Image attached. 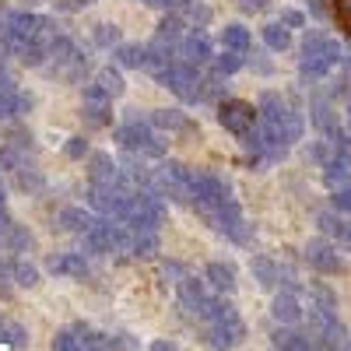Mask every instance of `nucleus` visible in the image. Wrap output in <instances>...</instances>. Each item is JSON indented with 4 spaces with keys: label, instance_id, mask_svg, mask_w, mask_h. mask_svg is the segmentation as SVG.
<instances>
[{
    "label": "nucleus",
    "instance_id": "f704fd0d",
    "mask_svg": "<svg viewBox=\"0 0 351 351\" xmlns=\"http://www.w3.org/2000/svg\"><path fill=\"white\" fill-rule=\"evenodd\" d=\"M67 155H71V158H84V155H88V141H84V137H71V141H67Z\"/></svg>",
    "mask_w": 351,
    "mask_h": 351
},
{
    "label": "nucleus",
    "instance_id": "bb28decb",
    "mask_svg": "<svg viewBox=\"0 0 351 351\" xmlns=\"http://www.w3.org/2000/svg\"><path fill=\"white\" fill-rule=\"evenodd\" d=\"M319 228H324L327 236H337V239L348 236V221H344L337 211H324V215H319Z\"/></svg>",
    "mask_w": 351,
    "mask_h": 351
},
{
    "label": "nucleus",
    "instance_id": "dca6fc26",
    "mask_svg": "<svg viewBox=\"0 0 351 351\" xmlns=\"http://www.w3.org/2000/svg\"><path fill=\"white\" fill-rule=\"evenodd\" d=\"M204 281H208L215 291H221V295H232V291L239 288L236 267H232V263H225V260H211L208 267H204Z\"/></svg>",
    "mask_w": 351,
    "mask_h": 351
},
{
    "label": "nucleus",
    "instance_id": "7c9ffc66",
    "mask_svg": "<svg viewBox=\"0 0 351 351\" xmlns=\"http://www.w3.org/2000/svg\"><path fill=\"white\" fill-rule=\"evenodd\" d=\"M0 341H8L14 351H21V348L28 344L25 330H21V327H14V324H4V327H0Z\"/></svg>",
    "mask_w": 351,
    "mask_h": 351
},
{
    "label": "nucleus",
    "instance_id": "37998d69",
    "mask_svg": "<svg viewBox=\"0 0 351 351\" xmlns=\"http://www.w3.org/2000/svg\"><path fill=\"white\" fill-rule=\"evenodd\" d=\"M0 208H4V190H0Z\"/></svg>",
    "mask_w": 351,
    "mask_h": 351
},
{
    "label": "nucleus",
    "instance_id": "e433bc0d",
    "mask_svg": "<svg viewBox=\"0 0 351 351\" xmlns=\"http://www.w3.org/2000/svg\"><path fill=\"white\" fill-rule=\"evenodd\" d=\"M281 25L285 28H302V14L299 11H281Z\"/></svg>",
    "mask_w": 351,
    "mask_h": 351
},
{
    "label": "nucleus",
    "instance_id": "cd10ccee",
    "mask_svg": "<svg viewBox=\"0 0 351 351\" xmlns=\"http://www.w3.org/2000/svg\"><path fill=\"white\" fill-rule=\"evenodd\" d=\"M92 39H95V46L112 49V46H120V28H116V25H95Z\"/></svg>",
    "mask_w": 351,
    "mask_h": 351
},
{
    "label": "nucleus",
    "instance_id": "b1692460",
    "mask_svg": "<svg viewBox=\"0 0 351 351\" xmlns=\"http://www.w3.org/2000/svg\"><path fill=\"white\" fill-rule=\"evenodd\" d=\"M60 225H64L67 232H77V236H84V232L95 225V218L88 215V211H81V208H64V211H60Z\"/></svg>",
    "mask_w": 351,
    "mask_h": 351
},
{
    "label": "nucleus",
    "instance_id": "ddd939ff",
    "mask_svg": "<svg viewBox=\"0 0 351 351\" xmlns=\"http://www.w3.org/2000/svg\"><path fill=\"white\" fill-rule=\"evenodd\" d=\"M176 60H183L190 67H204L211 60V43L204 32H193V36H183V43L176 46Z\"/></svg>",
    "mask_w": 351,
    "mask_h": 351
},
{
    "label": "nucleus",
    "instance_id": "72a5a7b5",
    "mask_svg": "<svg viewBox=\"0 0 351 351\" xmlns=\"http://www.w3.org/2000/svg\"><path fill=\"white\" fill-rule=\"evenodd\" d=\"M334 211H351V186H341V190H334Z\"/></svg>",
    "mask_w": 351,
    "mask_h": 351
},
{
    "label": "nucleus",
    "instance_id": "20e7f679",
    "mask_svg": "<svg viewBox=\"0 0 351 351\" xmlns=\"http://www.w3.org/2000/svg\"><path fill=\"white\" fill-rule=\"evenodd\" d=\"M306 319V337L313 341V348H319V351H337L351 334H348V327L337 319V313L334 309H316V306H309V316H302Z\"/></svg>",
    "mask_w": 351,
    "mask_h": 351
},
{
    "label": "nucleus",
    "instance_id": "39448f33",
    "mask_svg": "<svg viewBox=\"0 0 351 351\" xmlns=\"http://www.w3.org/2000/svg\"><path fill=\"white\" fill-rule=\"evenodd\" d=\"M256 112H260V123H267V127H274L278 134H285V137H288V144H295V141L302 137V120H299V112L291 109L281 95L263 92V95H260Z\"/></svg>",
    "mask_w": 351,
    "mask_h": 351
},
{
    "label": "nucleus",
    "instance_id": "9d476101",
    "mask_svg": "<svg viewBox=\"0 0 351 351\" xmlns=\"http://www.w3.org/2000/svg\"><path fill=\"white\" fill-rule=\"evenodd\" d=\"M53 351H109V337L88 327H71L53 337Z\"/></svg>",
    "mask_w": 351,
    "mask_h": 351
},
{
    "label": "nucleus",
    "instance_id": "423d86ee",
    "mask_svg": "<svg viewBox=\"0 0 351 351\" xmlns=\"http://www.w3.org/2000/svg\"><path fill=\"white\" fill-rule=\"evenodd\" d=\"M84 243L92 253H123L130 250V228L116 218H102L84 232Z\"/></svg>",
    "mask_w": 351,
    "mask_h": 351
},
{
    "label": "nucleus",
    "instance_id": "6ab92c4d",
    "mask_svg": "<svg viewBox=\"0 0 351 351\" xmlns=\"http://www.w3.org/2000/svg\"><path fill=\"white\" fill-rule=\"evenodd\" d=\"M148 60H152V53H148V46H141V43H120L116 46V64L120 67L148 71Z\"/></svg>",
    "mask_w": 351,
    "mask_h": 351
},
{
    "label": "nucleus",
    "instance_id": "4468645a",
    "mask_svg": "<svg viewBox=\"0 0 351 351\" xmlns=\"http://www.w3.org/2000/svg\"><path fill=\"white\" fill-rule=\"evenodd\" d=\"M271 316L278 319L281 327H295V324H302V302H299V295L291 288H285V291H278L274 295V302H271Z\"/></svg>",
    "mask_w": 351,
    "mask_h": 351
},
{
    "label": "nucleus",
    "instance_id": "2eb2a0df",
    "mask_svg": "<svg viewBox=\"0 0 351 351\" xmlns=\"http://www.w3.org/2000/svg\"><path fill=\"white\" fill-rule=\"evenodd\" d=\"M88 180H92V186H127L123 169L116 165L109 155H92V169H88Z\"/></svg>",
    "mask_w": 351,
    "mask_h": 351
},
{
    "label": "nucleus",
    "instance_id": "f3484780",
    "mask_svg": "<svg viewBox=\"0 0 351 351\" xmlns=\"http://www.w3.org/2000/svg\"><path fill=\"white\" fill-rule=\"evenodd\" d=\"M49 274H56V278H88V260H84V253H56V256H49Z\"/></svg>",
    "mask_w": 351,
    "mask_h": 351
},
{
    "label": "nucleus",
    "instance_id": "f03ea898",
    "mask_svg": "<svg viewBox=\"0 0 351 351\" xmlns=\"http://www.w3.org/2000/svg\"><path fill=\"white\" fill-rule=\"evenodd\" d=\"M344 60V53L341 46L324 36V32H306L302 39V56H299V74L309 77V81H319V77H327L337 64Z\"/></svg>",
    "mask_w": 351,
    "mask_h": 351
},
{
    "label": "nucleus",
    "instance_id": "aec40b11",
    "mask_svg": "<svg viewBox=\"0 0 351 351\" xmlns=\"http://www.w3.org/2000/svg\"><path fill=\"white\" fill-rule=\"evenodd\" d=\"M250 271H253L260 288H278L281 285V263H274L271 256H253Z\"/></svg>",
    "mask_w": 351,
    "mask_h": 351
},
{
    "label": "nucleus",
    "instance_id": "ea45409f",
    "mask_svg": "<svg viewBox=\"0 0 351 351\" xmlns=\"http://www.w3.org/2000/svg\"><path fill=\"white\" fill-rule=\"evenodd\" d=\"M56 8H60V11H77L81 4H77V0H56Z\"/></svg>",
    "mask_w": 351,
    "mask_h": 351
},
{
    "label": "nucleus",
    "instance_id": "2f4dec72",
    "mask_svg": "<svg viewBox=\"0 0 351 351\" xmlns=\"http://www.w3.org/2000/svg\"><path fill=\"white\" fill-rule=\"evenodd\" d=\"M334 18L344 32L351 36V0H334Z\"/></svg>",
    "mask_w": 351,
    "mask_h": 351
},
{
    "label": "nucleus",
    "instance_id": "412c9836",
    "mask_svg": "<svg viewBox=\"0 0 351 351\" xmlns=\"http://www.w3.org/2000/svg\"><path fill=\"white\" fill-rule=\"evenodd\" d=\"M274 348H278V351H316V348H313V341H309L306 334L291 330V327L274 330Z\"/></svg>",
    "mask_w": 351,
    "mask_h": 351
},
{
    "label": "nucleus",
    "instance_id": "4be33fe9",
    "mask_svg": "<svg viewBox=\"0 0 351 351\" xmlns=\"http://www.w3.org/2000/svg\"><path fill=\"white\" fill-rule=\"evenodd\" d=\"M221 46L232 49V53H250V46H253L250 28H243V25H225V28H221Z\"/></svg>",
    "mask_w": 351,
    "mask_h": 351
},
{
    "label": "nucleus",
    "instance_id": "a19ab883",
    "mask_svg": "<svg viewBox=\"0 0 351 351\" xmlns=\"http://www.w3.org/2000/svg\"><path fill=\"white\" fill-rule=\"evenodd\" d=\"M337 351H351V337H348V341H344V344H341Z\"/></svg>",
    "mask_w": 351,
    "mask_h": 351
},
{
    "label": "nucleus",
    "instance_id": "473e14b6",
    "mask_svg": "<svg viewBox=\"0 0 351 351\" xmlns=\"http://www.w3.org/2000/svg\"><path fill=\"white\" fill-rule=\"evenodd\" d=\"M186 18H190V21H197V28H200V25H208V21H211V11L204 8L200 0H193V4L186 8Z\"/></svg>",
    "mask_w": 351,
    "mask_h": 351
},
{
    "label": "nucleus",
    "instance_id": "79ce46f5",
    "mask_svg": "<svg viewBox=\"0 0 351 351\" xmlns=\"http://www.w3.org/2000/svg\"><path fill=\"white\" fill-rule=\"evenodd\" d=\"M77 4H81V8H84V4H95V0H77Z\"/></svg>",
    "mask_w": 351,
    "mask_h": 351
},
{
    "label": "nucleus",
    "instance_id": "1a4fd4ad",
    "mask_svg": "<svg viewBox=\"0 0 351 351\" xmlns=\"http://www.w3.org/2000/svg\"><path fill=\"white\" fill-rule=\"evenodd\" d=\"M176 295H180V306L190 313V316H204L208 313V302H211V295H208V281L204 278H193L190 271L176 281Z\"/></svg>",
    "mask_w": 351,
    "mask_h": 351
},
{
    "label": "nucleus",
    "instance_id": "c9c22d12",
    "mask_svg": "<svg viewBox=\"0 0 351 351\" xmlns=\"http://www.w3.org/2000/svg\"><path fill=\"white\" fill-rule=\"evenodd\" d=\"M239 8H243L246 14H260V11L271 8V0H239Z\"/></svg>",
    "mask_w": 351,
    "mask_h": 351
},
{
    "label": "nucleus",
    "instance_id": "4c0bfd02",
    "mask_svg": "<svg viewBox=\"0 0 351 351\" xmlns=\"http://www.w3.org/2000/svg\"><path fill=\"white\" fill-rule=\"evenodd\" d=\"M306 8H309V14H316V18H327V0H306Z\"/></svg>",
    "mask_w": 351,
    "mask_h": 351
},
{
    "label": "nucleus",
    "instance_id": "7ed1b4c3",
    "mask_svg": "<svg viewBox=\"0 0 351 351\" xmlns=\"http://www.w3.org/2000/svg\"><path fill=\"white\" fill-rule=\"evenodd\" d=\"M116 141H120L127 152L148 155V158H162V155H165V144L158 141L155 127L148 123V116H137V109H130L127 123L116 127Z\"/></svg>",
    "mask_w": 351,
    "mask_h": 351
},
{
    "label": "nucleus",
    "instance_id": "a211bd4d",
    "mask_svg": "<svg viewBox=\"0 0 351 351\" xmlns=\"http://www.w3.org/2000/svg\"><path fill=\"white\" fill-rule=\"evenodd\" d=\"M148 123L158 127V130H169V134H193L190 116L180 112V109H155V112L148 116Z\"/></svg>",
    "mask_w": 351,
    "mask_h": 351
},
{
    "label": "nucleus",
    "instance_id": "6e6552de",
    "mask_svg": "<svg viewBox=\"0 0 351 351\" xmlns=\"http://www.w3.org/2000/svg\"><path fill=\"white\" fill-rule=\"evenodd\" d=\"M49 56H53L49 74H56V77H71V81H77V77L84 74V67H88V60L81 56V49H77L67 36H60V39L53 43Z\"/></svg>",
    "mask_w": 351,
    "mask_h": 351
},
{
    "label": "nucleus",
    "instance_id": "5701e85b",
    "mask_svg": "<svg viewBox=\"0 0 351 351\" xmlns=\"http://www.w3.org/2000/svg\"><path fill=\"white\" fill-rule=\"evenodd\" d=\"M263 43H267V49H274V53H285L291 46V28H285L281 21L263 25Z\"/></svg>",
    "mask_w": 351,
    "mask_h": 351
},
{
    "label": "nucleus",
    "instance_id": "0eeeda50",
    "mask_svg": "<svg viewBox=\"0 0 351 351\" xmlns=\"http://www.w3.org/2000/svg\"><path fill=\"white\" fill-rule=\"evenodd\" d=\"M256 120H260V112H256L250 102H243V99H225V102L218 106V123H221L228 134H236V137H246V134L256 127Z\"/></svg>",
    "mask_w": 351,
    "mask_h": 351
},
{
    "label": "nucleus",
    "instance_id": "a878e982",
    "mask_svg": "<svg viewBox=\"0 0 351 351\" xmlns=\"http://www.w3.org/2000/svg\"><path fill=\"white\" fill-rule=\"evenodd\" d=\"M130 253L134 256H155L158 253V232H130Z\"/></svg>",
    "mask_w": 351,
    "mask_h": 351
},
{
    "label": "nucleus",
    "instance_id": "9b49d317",
    "mask_svg": "<svg viewBox=\"0 0 351 351\" xmlns=\"http://www.w3.org/2000/svg\"><path fill=\"white\" fill-rule=\"evenodd\" d=\"M306 263H309L313 271H319V274H341L344 271V260H341L337 246L327 243V239L306 243Z\"/></svg>",
    "mask_w": 351,
    "mask_h": 351
},
{
    "label": "nucleus",
    "instance_id": "f8f14e48",
    "mask_svg": "<svg viewBox=\"0 0 351 351\" xmlns=\"http://www.w3.org/2000/svg\"><path fill=\"white\" fill-rule=\"evenodd\" d=\"M84 120L92 127H109L112 123V99L102 92L99 81L84 84Z\"/></svg>",
    "mask_w": 351,
    "mask_h": 351
},
{
    "label": "nucleus",
    "instance_id": "c756f323",
    "mask_svg": "<svg viewBox=\"0 0 351 351\" xmlns=\"http://www.w3.org/2000/svg\"><path fill=\"white\" fill-rule=\"evenodd\" d=\"M215 67H218V74L221 77H228V74H236L239 67H243V53H232V49H225L218 60H215Z\"/></svg>",
    "mask_w": 351,
    "mask_h": 351
},
{
    "label": "nucleus",
    "instance_id": "f257e3e1",
    "mask_svg": "<svg viewBox=\"0 0 351 351\" xmlns=\"http://www.w3.org/2000/svg\"><path fill=\"white\" fill-rule=\"evenodd\" d=\"M200 319H204V327H208V344L218 348V351H232L236 344H243V337H246V324H243L239 309L232 306L225 295H218V299L211 295L208 313H204Z\"/></svg>",
    "mask_w": 351,
    "mask_h": 351
},
{
    "label": "nucleus",
    "instance_id": "c03bdc74",
    "mask_svg": "<svg viewBox=\"0 0 351 351\" xmlns=\"http://www.w3.org/2000/svg\"><path fill=\"white\" fill-rule=\"evenodd\" d=\"M0 327H4V319H0Z\"/></svg>",
    "mask_w": 351,
    "mask_h": 351
},
{
    "label": "nucleus",
    "instance_id": "393cba45",
    "mask_svg": "<svg viewBox=\"0 0 351 351\" xmlns=\"http://www.w3.org/2000/svg\"><path fill=\"white\" fill-rule=\"evenodd\" d=\"M95 81L102 84V92H106L109 99H120V95L127 92V84H123V74H120V71H112V67H102V71L95 74Z\"/></svg>",
    "mask_w": 351,
    "mask_h": 351
},
{
    "label": "nucleus",
    "instance_id": "58836bf2",
    "mask_svg": "<svg viewBox=\"0 0 351 351\" xmlns=\"http://www.w3.org/2000/svg\"><path fill=\"white\" fill-rule=\"evenodd\" d=\"M152 351H180V348H176V341H155Z\"/></svg>",
    "mask_w": 351,
    "mask_h": 351
},
{
    "label": "nucleus",
    "instance_id": "c85d7f7f",
    "mask_svg": "<svg viewBox=\"0 0 351 351\" xmlns=\"http://www.w3.org/2000/svg\"><path fill=\"white\" fill-rule=\"evenodd\" d=\"M11 278H14L18 285H25V288H32V285L39 281V271L32 267V263H25V260H14V267H11Z\"/></svg>",
    "mask_w": 351,
    "mask_h": 351
}]
</instances>
